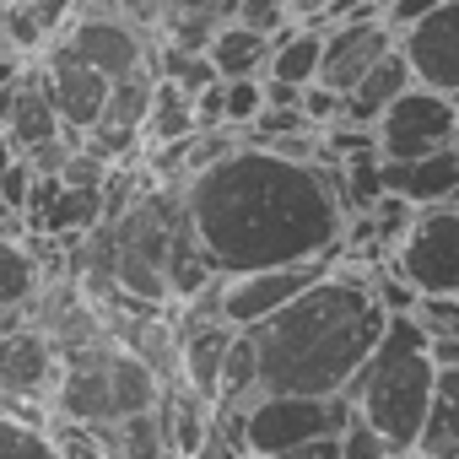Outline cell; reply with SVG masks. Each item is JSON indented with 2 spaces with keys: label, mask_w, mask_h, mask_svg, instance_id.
Returning a JSON list of instances; mask_svg holds the SVG:
<instances>
[{
  "label": "cell",
  "mask_w": 459,
  "mask_h": 459,
  "mask_svg": "<svg viewBox=\"0 0 459 459\" xmlns=\"http://www.w3.org/2000/svg\"><path fill=\"white\" fill-rule=\"evenodd\" d=\"M260 114H265V76H238V82H227V125H233V130H249Z\"/></svg>",
  "instance_id": "obj_27"
},
{
  "label": "cell",
  "mask_w": 459,
  "mask_h": 459,
  "mask_svg": "<svg viewBox=\"0 0 459 459\" xmlns=\"http://www.w3.org/2000/svg\"><path fill=\"white\" fill-rule=\"evenodd\" d=\"M303 114H308V119H314L319 130H330V125H335V119L346 114V98H341L335 87H325V82H314V87L303 92Z\"/></svg>",
  "instance_id": "obj_32"
},
{
  "label": "cell",
  "mask_w": 459,
  "mask_h": 459,
  "mask_svg": "<svg viewBox=\"0 0 459 459\" xmlns=\"http://www.w3.org/2000/svg\"><path fill=\"white\" fill-rule=\"evenodd\" d=\"M389 459H411V454H389Z\"/></svg>",
  "instance_id": "obj_44"
},
{
  "label": "cell",
  "mask_w": 459,
  "mask_h": 459,
  "mask_svg": "<svg viewBox=\"0 0 459 459\" xmlns=\"http://www.w3.org/2000/svg\"><path fill=\"white\" fill-rule=\"evenodd\" d=\"M76 60H87L92 71H103L108 82L130 76V71H146L152 65V49H146V33L135 17H125L114 0H82V12L71 22V33L55 44Z\"/></svg>",
  "instance_id": "obj_6"
},
{
  "label": "cell",
  "mask_w": 459,
  "mask_h": 459,
  "mask_svg": "<svg viewBox=\"0 0 459 459\" xmlns=\"http://www.w3.org/2000/svg\"><path fill=\"white\" fill-rule=\"evenodd\" d=\"M411 459H427V454H411ZM443 459H459V454H443Z\"/></svg>",
  "instance_id": "obj_43"
},
{
  "label": "cell",
  "mask_w": 459,
  "mask_h": 459,
  "mask_svg": "<svg viewBox=\"0 0 459 459\" xmlns=\"http://www.w3.org/2000/svg\"><path fill=\"white\" fill-rule=\"evenodd\" d=\"M427 351H432V368H459V335H427Z\"/></svg>",
  "instance_id": "obj_38"
},
{
  "label": "cell",
  "mask_w": 459,
  "mask_h": 459,
  "mask_svg": "<svg viewBox=\"0 0 459 459\" xmlns=\"http://www.w3.org/2000/svg\"><path fill=\"white\" fill-rule=\"evenodd\" d=\"M454 146H459V141H454Z\"/></svg>",
  "instance_id": "obj_46"
},
{
  "label": "cell",
  "mask_w": 459,
  "mask_h": 459,
  "mask_svg": "<svg viewBox=\"0 0 459 459\" xmlns=\"http://www.w3.org/2000/svg\"><path fill=\"white\" fill-rule=\"evenodd\" d=\"M421 298H459V205H432L389 255Z\"/></svg>",
  "instance_id": "obj_9"
},
{
  "label": "cell",
  "mask_w": 459,
  "mask_h": 459,
  "mask_svg": "<svg viewBox=\"0 0 459 459\" xmlns=\"http://www.w3.org/2000/svg\"><path fill=\"white\" fill-rule=\"evenodd\" d=\"M400 55L411 60L416 82L459 103V0H443L432 17L400 33Z\"/></svg>",
  "instance_id": "obj_12"
},
{
  "label": "cell",
  "mask_w": 459,
  "mask_h": 459,
  "mask_svg": "<svg viewBox=\"0 0 459 459\" xmlns=\"http://www.w3.org/2000/svg\"><path fill=\"white\" fill-rule=\"evenodd\" d=\"M325 65V28L319 22H292L276 33V55H271V82H292V87H314Z\"/></svg>",
  "instance_id": "obj_22"
},
{
  "label": "cell",
  "mask_w": 459,
  "mask_h": 459,
  "mask_svg": "<svg viewBox=\"0 0 459 459\" xmlns=\"http://www.w3.org/2000/svg\"><path fill=\"white\" fill-rule=\"evenodd\" d=\"M416 454H427V459L459 454V368H443V373H437L432 416H427V432H421Z\"/></svg>",
  "instance_id": "obj_24"
},
{
  "label": "cell",
  "mask_w": 459,
  "mask_h": 459,
  "mask_svg": "<svg viewBox=\"0 0 459 459\" xmlns=\"http://www.w3.org/2000/svg\"><path fill=\"white\" fill-rule=\"evenodd\" d=\"M454 205H459V200H454Z\"/></svg>",
  "instance_id": "obj_47"
},
{
  "label": "cell",
  "mask_w": 459,
  "mask_h": 459,
  "mask_svg": "<svg viewBox=\"0 0 459 459\" xmlns=\"http://www.w3.org/2000/svg\"><path fill=\"white\" fill-rule=\"evenodd\" d=\"M184 211L221 276L341 260L351 216L341 162H292L249 141L184 184Z\"/></svg>",
  "instance_id": "obj_1"
},
{
  "label": "cell",
  "mask_w": 459,
  "mask_h": 459,
  "mask_svg": "<svg viewBox=\"0 0 459 459\" xmlns=\"http://www.w3.org/2000/svg\"><path fill=\"white\" fill-rule=\"evenodd\" d=\"M157 411H162V427H168V448H173V459H195V454L211 443L216 405H211L205 394H195L184 378H168Z\"/></svg>",
  "instance_id": "obj_18"
},
{
  "label": "cell",
  "mask_w": 459,
  "mask_h": 459,
  "mask_svg": "<svg viewBox=\"0 0 459 459\" xmlns=\"http://www.w3.org/2000/svg\"><path fill=\"white\" fill-rule=\"evenodd\" d=\"M443 6V0H384V22L394 28V33H405V28H416L421 17H432Z\"/></svg>",
  "instance_id": "obj_35"
},
{
  "label": "cell",
  "mask_w": 459,
  "mask_h": 459,
  "mask_svg": "<svg viewBox=\"0 0 459 459\" xmlns=\"http://www.w3.org/2000/svg\"><path fill=\"white\" fill-rule=\"evenodd\" d=\"M22 152H17V141H12V125H0V178H6V168L17 162Z\"/></svg>",
  "instance_id": "obj_41"
},
{
  "label": "cell",
  "mask_w": 459,
  "mask_h": 459,
  "mask_svg": "<svg viewBox=\"0 0 459 459\" xmlns=\"http://www.w3.org/2000/svg\"><path fill=\"white\" fill-rule=\"evenodd\" d=\"M39 65H44V82H49V92H55V108H60V119H65V135L82 146V135H87V130L103 119L114 82H108L103 71H92L87 60L65 55V49H49Z\"/></svg>",
  "instance_id": "obj_13"
},
{
  "label": "cell",
  "mask_w": 459,
  "mask_h": 459,
  "mask_svg": "<svg viewBox=\"0 0 459 459\" xmlns=\"http://www.w3.org/2000/svg\"><path fill=\"white\" fill-rule=\"evenodd\" d=\"M330 6H335V0H292V17L298 22H325Z\"/></svg>",
  "instance_id": "obj_40"
},
{
  "label": "cell",
  "mask_w": 459,
  "mask_h": 459,
  "mask_svg": "<svg viewBox=\"0 0 459 459\" xmlns=\"http://www.w3.org/2000/svg\"><path fill=\"white\" fill-rule=\"evenodd\" d=\"M60 378H65V351L39 319L0 330V400L12 411L55 405Z\"/></svg>",
  "instance_id": "obj_8"
},
{
  "label": "cell",
  "mask_w": 459,
  "mask_h": 459,
  "mask_svg": "<svg viewBox=\"0 0 459 459\" xmlns=\"http://www.w3.org/2000/svg\"><path fill=\"white\" fill-rule=\"evenodd\" d=\"M233 341H238V325H189V330H178V378L195 389V394H205L211 405L221 400V368H227V351H233Z\"/></svg>",
  "instance_id": "obj_17"
},
{
  "label": "cell",
  "mask_w": 459,
  "mask_h": 459,
  "mask_svg": "<svg viewBox=\"0 0 459 459\" xmlns=\"http://www.w3.org/2000/svg\"><path fill=\"white\" fill-rule=\"evenodd\" d=\"M162 389H168V378L141 351L114 341V330H108V335L65 351V378H60V394H55V416L82 421V427H114L135 411H152L162 400Z\"/></svg>",
  "instance_id": "obj_4"
},
{
  "label": "cell",
  "mask_w": 459,
  "mask_h": 459,
  "mask_svg": "<svg viewBox=\"0 0 459 459\" xmlns=\"http://www.w3.org/2000/svg\"><path fill=\"white\" fill-rule=\"evenodd\" d=\"M82 0H6V28H0V39H6L22 60H44L76 22Z\"/></svg>",
  "instance_id": "obj_14"
},
{
  "label": "cell",
  "mask_w": 459,
  "mask_h": 459,
  "mask_svg": "<svg viewBox=\"0 0 459 459\" xmlns=\"http://www.w3.org/2000/svg\"><path fill=\"white\" fill-rule=\"evenodd\" d=\"M432 389H437V368H432L421 319L389 314V330L373 346V357L357 368V378L346 384V400L357 405L368 427L389 437L394 454H416L427 416H432Z\"/></svg>",
  "instance_id": "obj_3"
},
{
  "label": "cell",
  "mask_w": 459,
  "mask_h": 459,
  "mask_svg": "<svg viewBox=\"0 0 459 459\" xmlns=\"http://www.w3.org/2000/svg\"><path fill=\"white\" fill-rule=\"evenodd\" d=\"M384 184H389V195H405L416 211L454 205L459 200V146H443L416 162H384Z\"/></svg>",
  "instance_id": "obj_16"
},
{
  "label": "cell",
  "mask_w": 459,
  "mask_h": 459,
  "mask_svg": "<svg viewBox=\"0 0 459 459\" xmlns=\"http://www.w3.org/2000/svg\"><path fill=\"white\" fill-rule=\"evenodd\" d=\"M22 76H28V60H22V55L6 44V39H0V92H12Z\"/></svg>",
  "instance_id": "obj_37"
},
{
  "label": "cell",
  "mask_w": 459,
  "mask_h": 459,
  "mask_svg": "<svg viewBox=\"0 0 459 459\" xmlns=\"http://www.w3.org/2000/svg\"><path fill=\"white\" fill-rule=\"evenodd\" d=\"M211 65L221 71V82H238V76H265L271 71V55H276V39L249 28V22H227L216 39H211Z\"/></svg>",
  "instance_id": "obj_21"
},
{
  "label": "cell",
  "mask_w": 459,
  "mask_h": 459,
  "mask_svg": "<svg viewBox=\"0 0 459 459\" xmlns=\"http://www.w3.org/2000/svg\"><path fill=\"white\" fill-rule=\"evenodd\" d=\"M265 459H341V437H314V443H298V448L265 454Z\"/></svg>",
  "instance_id": "obj_36"
},
{
  "label": "cell",
  "mask_w": 459,
  "mask_h": 459,
  "mask_svg": "<svg viewBox=\"0 0 459 459\" xmlns=\"http://www.w3.org/2000/svg\"><path fill=\"white\" fill-rule=\"evenodd\" d=\"M0 459H60L49 421L28 416V411H0Z\"/></svg>",
  "instance_id": "obj_25"
},
{
  "label": "cell",
  "mask_w": 459,
  "mask_h": 459,
  "mask_svg": "<svg viewBox=\"0 0 459 459\" xmlns=\"http://www.w3.org/2000/svg\"><path fill=\"white\" fill-rule=\"evenodd\" d=\"M0 28H6V0H0Z\"/></svg>",
  "instance_id": "obj_42"
},
{
  "label": "cell",
  "mask_w": 459,
  "mask_h": 459,
  "mask_svg": "<svg viewBox=\"0 0 459 459\" xmlns=\"http://www.w3.org/2000/svg\"><path fill=\"white\" fill-rule=\"evenodd\" d=\"M394 49H400V33L384 22V12H378V17H357V22H335V28H325V65H319V82L346 98V92H357L362 76H368L384 55H394Z\"/></svg>",
  "instance_id": "obj_11"
},
{
  "label": "cell",
  "mask_w": 459,
  "mask_h": 459,
  "mask_svg": "<svg viewBox=\"0 0 459 459\" xmlns=\"http://www.w3.org/2000/svg\"><path fill=\"white\" fill-rule=\"evenodd\" d=\"M12 141L17 152H39L49 141H65V119L55 108V92L44 82V65H33L17 87V114H12Z\"/></svg>",
  "instance_id": "obj_20"
},
{
  "label": "cell",
  "mask_w": 459,
  "mask_h": 459,
  "mask_svg": "<svg viewBox=\"0 0 459 459\" xmlns=\"http://www.w3.org/2000/svg\"><path fill=\"white\" fill-rule=\"evenodd\" d=\"M373 292H378V303H384L389 314H416V303H421V292L400 276V265H394V260L373 265Z\"/></svg>",
  "instance_id": "obj_29"
},
{
  "label": "cell",
  "mask_w": 459,
  "mask_h": 459,
  "mask_svg": "<svg viewBox=\"0 0 459 459\" xmlns=\"http://www.w3.org/2000/svg\"><path fill=\"white\" fill-rule=\"evenodd\" d=\"M195 119H200V130L227 125V82H211L205 92H195Z\"/></svg>",
  "instance_id": "obj_34"
},
{
  "label": "cell",
  "mask_w": 459,
  "mask_h": 459,
  "mask_svg": "<svg viewBox=\"0 0 459 459\" xmlns=\"http://www.w3.org/2000/svg\"><path fill=\"white\" fill-rule=\"evenodd\" d=\"M389 437L378 427H368L362 416H351V427L341 432V459H389Z\"/></svg>",
  "instance_id": "obj_30"
},
{
  "label": "cell",
  "mask_w": 459,
  "mask_h": 459,
  "mask_svg": "<svg viewBox=\"0 0 459 459\" xmlns=\"http://www.w3.org/2000/svg\"><path fill=\"white\" fill-rule=\"evenodd\" d=\"M335 260H308V265H271V271H249V276H227V292H221V314L227 325L238 330H255L265 319H276L287 303H298Z\"/></svg>",
  "instance_id": "obj_10"
},
{
  "label": "cell",
  "mask_w": 459,
  "mask_h": 459,
  "mask_svg": "<svg viewBox=\"0 0 459 459\" xmlns=\"http://www.w3.org/2000/svg\"><path fill=\"white\" fill-rule=\"evenodd\" d=\"M373 135H378V157L384 162L432 157V152H443V146L459 141V103L416 82L405 98L389 103V114L373 125Z\"/></svg>",
  "instance_id": "obj_7"
},
{
  "label": "cell",
  "mask_w": 459,
  "mask_h": 459,
  "mask_svg": "<svg viewBox=\"0 0 459 459\" xmlns=\"http://www.w3.org/2000/svg\"><path fill=\"white\" fill-rule=\"evenodd\" d=\"M411 87H416V71H411V60L394 49V55H384V60L362 76L357 92H346V114H341L335 125H362V130H373V125L389 114V103L405 98Z\"/></svg>",
  "instance_id": "obj_19"
},
{
  "label": "cell",
  "mask_w": 459,
  "mask_h": 459,
  "mask_svg": "<svg viewBox=\"0 0 459 459\" xmlns=\"http://www.w3.org/2000/svg\"><path fill=\"white\" fill-rule=\"evenodd\" d=\"M200 135V119H195V98L157 76V98H152V119H146V146H173V141H189Z\"/></svg>",
  "instance_id": "obj_23"
},
{
  "label": "cell",
  "mask_w": 459,
  "mask_h": 459,
  "mask_svg": "<svg viewBox=\"0 0 459 459\" xmlns=\"http://www.w3.org/2000/svg\"><path fill=\"white\" fill-rule=\"evenodd\" d=\"M238 22H249V28H260V33L276 39L298 17H292V0H238Z\"/></svg>",
  "instance_id": "obj_31"
},
{
  "label": "cell",
  "mask_w": 459,
  "mask_h": 459,
  "mask_svg": "<svg viewBox=\"0 0 459 459\" xmlns=\"http://www.w3.org/2000/svg\"><path fill=\"white\" fill-rule=\"evenodd\" d=\"M33 184H39V168H33L28 157H17V162L6 168V178H0V195H6V200L28 216V195H33Z\"/></svg>",
  "instance_id": "obj_33"
},
{
  "label": "cell",
  "mask_w": 459,
  "mask_h": 459,
  "mask_svg": "<svg viewBox=\"0 0 459 459\" xmlns=\"http://www.w3.org/2000/svg\"><path fill=\"white\" fill-rule=\"evenodd\" d=\"M44 255L33 238H0V330L28 325L44 298Z\"/></svg>",
  "instance_id": "obj_15"
},
{
  "label": "cell",
  "mask_w": 459,
  "mask_h": 459,
  "mask_svg": "<svg viewBox=\"0 0 459 459\" xmlns=\"http://www.w3.org/2000/svg\"><path fill=\"white\" fill-rule=\"evenodd\" d=\"M49 437H55V448H60V459H114L108 448H103V437L92 432V427H82V421H49Z\"/></svg>",
  "instance_id": "obj_28"
},
{
  "label": "cell",
  "mask_w": 459,
  "mask_h": 459,
  "mask_svg": "<svg viewBox=\"0 0 459 459\" xmlns=\"http://www.w3.org/2000/svg\"><path fill=\"white\" fill-rule=\"evenodd\" d=\"M384 330L389 308L373 292V271L335 260L298 303L255 325L260 394H346Z\"/></svg>",
  "instance_id": "obj_2"
},
{
  "label": "cell",
  "mask_w": 459,
  "mask_h": 459,
  "mask_svg": "<svg viewBox=\"0 0 459 459\" xmlns=\"http://www.w3.org/2000/svg\"><path fill=\"white\" fill-rule=\"evenodd\" d=\"M152 71H157V76H168V82H178L189 98H195V92H205L211 82H221V71L211 65V55L173 49V44H162V55H152Z\"/></svg>",
  "instance_id": "obj_26"
},
{
  "label": "cell",
  "mask_w": 459,
  "mask_h": 459,
  "mask_svg": "<svg viewBox=\"0 0 459 459\" xmlns=\"http://www.w3.org/2000/svg\"><path fill=\"white\" fill-rule=\"evenodd\" d=\"M378 6H384V0H378Z\"/></svg>",
  "instance_id": "obj_45"
},
{
  "label": "cell",
  "mask_w": 459,
  "mask_h": 459,
  "mask_svg": "<svg viewBox=\"0 0 459 459\" xmlns=\"http://www.w3.org/2000/svg\"><path fill=\"white\" fill-rule=\"evenodd\" d=\"M357 405L346 394H260L244 411L249 454H287L314 437H341L351 427Z\"/></svg>",
  "instance_id": "obj_5"
},
{
  "label": "cell",
  "mask_w": 459,
  "mask_h": 459,
  "mask_svg": "<svg viewBox=\"0 0 459 459\" xmlns=\"http://www.w3.org/2000/svg\"><path fill=\"white\" fill-rule=\"evenodd\" d=\"M0 238H28V216L0 195Z\"/></svg>",
  "instance_id": "obj_39"
}]
</instances>
